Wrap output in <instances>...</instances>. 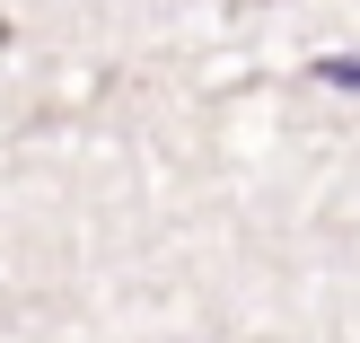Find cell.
<instances>
[{
  "label": "cell",
  "mask_w": 360,
  "mask_h": 343,
  "mask_svg": "<svg viewBox=\"0 0 360 343\" xmlns=\"http://www.w3.org/2000/svg\"><path fill=\"white\" fill-rule=\"evenodd\" d=\"M326 80H343V88H360V62H334V70H326Z\"/></svg>",
  "instance_id": "obj_1"
}]
</instances>
